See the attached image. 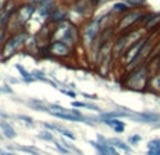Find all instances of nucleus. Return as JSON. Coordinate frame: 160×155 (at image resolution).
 Masks as SVG:
<instances>
[{"mask_svg":"<svg viewBox=\"0 0 160 155\" xmlns=\"http://www.w3.org/2000/svg\"><path fill=\"white\" fill-rule=\"evenodd\" d=\"M148 149H160V138H153L149 141Z\"/></svg>","mask_w":160,"mask_h":155,"instance_id":"obj_21","label":"nucleus"},{"mask_svg":"<svg viewBox=\"0 0 160 155\" xmlns=\"http://www.w3.org/2000/svg\"><path fill=\"white\" fill-rule=\"evenodd\" d=\"M37 138H40V140L45 141V143H52V141L55 140V137H54V134H52V131H48V130L40 131L38 134H37Z\"/></svg>","mask_w":160,"mask_h":155,"instance_id":"obj_17","label":"nucleus"},{"mask_svg":"<svg viewBox=\"0 0 160 155\" xmlns=\"http://www.w3.org/2000/svg\"><path fill=\"white\" fill-rule=\"evenodd\" d=\"M9 149H12V151H21L24 152V154H28V155H41V152L38 151V149L36 148V147H30V145H10Z\"/></svg>","mask_w":160,"mask_h":155,"instance_id":"obj_14","label":"nucleus"},{"mask_svg":"<svg viewBox=\"0 0 160 155\" xmlns=\"http://www.w3.org/2000/svg\"><path fill=\"white\" fill-rule=\"evenodd\" d=\"M140 141H142V135L140 134H132V135H129V137H128V140H126V143L129 144L130 147H136L138 145V144L140 143Z\"/></svg>","mask_w":160,"mask_h":155,"instance_id":"obj_19","label":"nucleus"},{"mask_svg":"<svg viewBox=\"0 0 160 155\" xmlns=\"http://www.w3.org/2000/svg\"><path fill=\"white\" fill-rule=\"evenodd\" d=\"M0 128H2L3 137L7 138V140H14V138L17 137V131H16L14 128H13V125L10 124L9 121H6V120H2V121H0Z\"/></svg>","mask_w":160,"mask_h":155,"instance_id":"obj_8","label":"nucleus"},{"mask_svg":"<svg viewBox=\"0 0 160 155\" xmlns=\"http://www.w3.org/2000/svg\"><path fill=\"white\" fill-rule=\"evenodd\" d=\"M2 151H3V149H2V148H0V152H2Z\"/></svg>","mask_w":160,"mask_h":155,"instance_id":"obj_31","label":"nucleus"},{"mask_svg":"<svg viewBox=\"0 0 160 155\" xmlns=\"http://www.w3.org/2000/svg\"><path fill=\"white\" fill-rule=\"evenodd\" d=\"M7 81H9L10 82V83H17V79H12V78H9V79H7Z\"/></svg>","mask_w":160,"mask_h":155,"instance_id":"obj_28","label":"nucleus"},{"mask_svg":"<svg viewBox=\"0 0 160 155\" xmlns=\"http://www.w3.org/2000/svg\"><path fill=\"white\" fill-rule=\"evenodd\" d=\"M71 106H72L74 109H89V110H94V111H101L95 105H92V103H88V101L74 100V101H71Z\"/></svg>","mask_w":160,"mask_h":155,"instance_id":"obj_16","label":"nucleus"},{"mask_svg":"<svg viewBox=\"0 0 160 155\" xmlns=\"http://www.w3.org/2000/svg\"><path fill=\"white\" fill-rule=\"evenodd\" d=\"M28 35H30V31H27L26 28L18 31V33L10 34L6 41L3 42V45L0 47V58H2V61L12 59L17 52L24 49V45Z\"/></svg>","mask_w":160,"mask_h":155,"instance_id":"obj_2","label":"nucleus"},{"mask_svg":"<svg viewBox=\"0 0 160 155\" xmlns=\"http://www.w3.org/2000/svg\"><path fill=\"white\" fill-rule=\"evenodd\" d=\"M94 9L95 4L92 0H75V3L72 4V12H75V14L85 21L92 18Z\"/></svg>","mask_w":160,"mask_h":155,"instance_id":"obj_5","label":"nucleus"},{"mask_svg":"<svg viewBox=\"0 0 160 155\" xmlns=\"http://www.w3.org/2000/svg\"><path fill=\"white\" fill-rule=\"evenodd\" d=\"M24 51L28 52V54H37V52H38V42H37L34 34L28 35L27 41H26V45H24Z\"/></svg>","mask_w":160,"mask_h":155,"instance_id":"obj_13","label":"nucleus"},{"mask_svg":"<svg viewBox=\"0 0 160 155\" xmlns=\"http://www.w3.org/2000/svg\"><path fill=\"white\" fill-rule=\"evenodd\" d=\"M143 12L142 9H130L128 13H125L123 16H121L118 20V24H116V34L125 33V31H129L130 28H133L136 24H140V20H142Z\"/></svg>","mask_w":160,"mask_h":155,"instance_id":"obj_3","label":"nucleus"},{"mask_svg":"<svg viewBox=\"0 0 160 155\" xmlns=\"http://www.w3.org/2000/svg\"><path fill=\"white\" fill-rule=\"evenodd\" d=\"M130 120L139 121V123H148V124H156V123L160 121V114H157V113H135Z\"/></svg>","mask_w":160,"mask_h":155,"instance_id":"obj_7","label":"nucleus"},{"mask_svg":"<svg viewBox=\"0 0 160 155\" xmlns=\"http://www.w3.org/2000/svg\"><path fill=\"white\" fill-rule=\"evenodd\" d=\"M16 117H17L21 123H24L26 125H28V127H34V125H36L34 119H33V117H30V116H26V114H17Z\"/></svg>","mask_w":160,"mask_h":155,"instance_id":"obj_18","label":"nucleus"},{"mask_svg":"<svg viewBox=\"0 0 160 155\" xmlns=\"http://www.w3.org/2000/svg\"><path fill=\"white\" fill-rule=\"evenodd\" d=\"M148 90H152V92H154V93H160V71L150 76Z\"/></svg>","mask_w":160,"mask_h":155,"instance_id":"obj_15","label":"nucleus"},{"mask_svg":"<svg viewBox=\"0 0 160 155\" xmlns=\"http://www.w3.org/2000/svg\"><path fill=\"white\" fill-rule=\"evenodd\" d=\"M58 90H60L62 95L68 96V97H71V99H75V97H77V93H75V92H71V90H68V89H64V87H58Z\"/></svg>","mask_w":160,"mask_h":155,"instance_id":"obj_23","label":"nucleus"},{"mask_svg":"<svg viewBox=\"0 0 160 155\" xmlns=\"http://www.w3.org/2000/svg\"><path fill=\"white\" fill-rule=\"evenodd\" d=\"M27 2H30V0H27Z\"/></svg>","mask_w":160,"mask_h":155,"instance_id":"obj_32","label":"nucleus"},{"mask_svg":"<svg viewBox=\"0 0 160 155\" xmlns=\"http://www.w3.org/2000/svg\"><path fill=\"white\" fill-rule=\"evenodd\" d=\"M2 140H3V135H2V134H0V141H2Z\"/></svg>","mask_w":160,"mask_h":155,"instance_id":"obj_30","label":"nucleus"},{"mask_svg":"<svg viewBox=\"0 0 160 155\" xmlns=\"http://www.w3.org/2000/svg\"><path fill=\"white\" fill-rule=\"evenodd\" d=\"M146 155H160V149H148Z\"/></svg>","mask_w":160,"mask_h":155,"instance_id":"obj_26","label":"nucleus"},{"mask_svg":"<svg viewBox=\"0 0 160 155\" xmlns=\"http://www.w3.org/2000/svg\"><path fill=\"white\" fill-rule=\"evenodd\" d=\"M150 81V71H149L148 63L133 68L132 71H128V75L123 81V87L133 92H146L149 87Z\"/></svg>","mask_w":160,"mask_h":155,"instance_id":"obj_1","label":"nucleus"},{"mask_svg":"<svg viewBox=\"0 0 160 155\" xmlns=\"http://www.w3.org/2000/svg\"><path fill=\"white\" fill-rule=\"evenodd\" d=\"M108 140H109V144H111L112 147H115L118 151H122V152H125V154H130V152H132V147H130L126 141L121 140V138H115V137L108 138Z\"/></svg>","mask_w":160,"mask_h":155,"instance_id":"obj_9","label":"nucleus"},{"mask_svg":"<svg viewBox=\"0 0 160 155\" xmlns=\"http://www.w3.org/2000/svg\"><path fill=\"white\" fill-rule=\"evenodd\" d=\"M130 10V6L125 2V0H122V2H116V3H113V6L111 7V10H109V13H111L112 16L115 14H121L123 16L125 13H128Z\"/></svg>","mask_w":160,"mask_h":155,"instance_id":"obj_10","label":"nucleus"},{"mask_svg":"<svg viewBox=\"0 0 160 155\" xmlns=\"http://www.w3.org/2000/svg\"><path fill=\"white\" fill-rule=\"evenodd\" d=\"M48 52H50V58L62 61V59L70 58L74 54V49L62 41H52L48 45Z\"/></svg>","mask_w":160,"mask_h":155,"instance_id":"obj_4","label":"nucleus"},{"mask_svg":"<svg viewBox=\"0 0 160 155\" xmlns=\"http://www.w3.org/2000/svg\"><path fill=\"white\" fill-rule=\"evenodd\" d=\"M14 68L18 71V73H20V76H21V81L24 82V83H33V82H37L36 78L33 76V73H31L30 71H27V69H26L23 65H20V63H16Z\"/></svg>","mask_w":160,"mask_h":155,"instance_id":"obj_12","label":"nucleus"},{"mask_svg":"<svg viewBox=\"0 0 160 155\" xmlns=\"http://www.w3.org/2000/svg\"><path fill=\"white\" fill-rule=\"evenodd\" d=\"M67 20H70V12L67 9H64L62 6H57L48 17V23L52 24V26H55L58 23H62V21H67Z\"/></svg>","mask_w":160,"mask_h":155,"instance_id":"obj_6","label":"nucleus"},{"mask_svg":"<svg viewBox=\"0 0 160 155\" xmlns=\"http://www.w3.org/2000/svg\"><path fill=\"white\" fill-rule=\"evenodd\" d=\"M42 2H45V0H30V3H33L34 6H40Z\"/></svg>","mask_w":160,"mask_h":155,"instance_id":"obj_27","label":"nucleus"},{"mask_svg":"<svg viewBox=\"0 0 160 155\" xmlns=\"http://www.w3.org/2000/svg\"><path fill=\"white\" fill-rule=\"evenodd\" d=\"M7 37H9V33H7V30H6V27L4 26H2L0 24V44L3 45V42L7 40Z\"/></svg>","mask_w":160,"mask_h":155,"instance_id":"obj_22","label":"nucleus"},{"mask_svg":"<svg viewBox=\"0 0 160 155\" xmlns=\"http://www.w3.org/2000/svg\"><path fill=\"white\" fill-rule=\"evenodd\" d=\"M52 144H54V147H55V148H57V151L60 152V154H62V155H70V154H71V151H70V149H67L65 147H64L62 144L60 143V141L54 140V141H52Z\"/></svg>","mask_w":160,"mask_h":155,"instance_id":"obj_20","label":"nucleus"},{"mask_svg":"<svg viewBox=\"0 0 160 155\" xmlns=\"http://www.w3.org/2000/svg\"><path fill=\"white\" fill-rule=\"evenodd\" d=\"M81 95L85 96L88 100H98V96L97 95H89V93H81Z\"/></svg>","mask_w":160,"mask_h":155,"instance_id":"obj_25","label":"nucleus"},{"mask_svg":"<svg viewBox=\"0 0 160 155\" xmlns=\"http://www.w3.org/2000/svg\"><path fill=\"white\" fill-rule=\"evenodd\" d=\"M2 92L9 93V95H13V89L10 87V85H3V86H2Z\"/></svg>","mask_w":160,"mask_h":155,"instance_id":"obj_24","label":"nucleus"},{"mask_svg":"<svg viewBox=\"0 0 160 155\" xmlns=\"http://www.w3.org/2000/svg\"><path fill=\"white\" fill-rule=\"evenodd\" d=\"M27 106L28 107H31L33 110L45 111V113H48V103L44 101V100H38V99H28Z\"/></svg>","mask_w":160,"mask_h":155,"instance_id":"obj_11","label":"nucleus"},{"mask_svg":"<svg viewBox=\"0 0 160 155\" xmlns=\"http://www.w3.org/2000/svg\"><path fill=\"white\" fill-rule=\"evenodd\" d=\"M157 62H159V71H160V54L157 55Z\"/></svg>","mask_w":160,"mask_h":155,"instance_id":"obj_29","label":"nucleus"}]
</instances>
